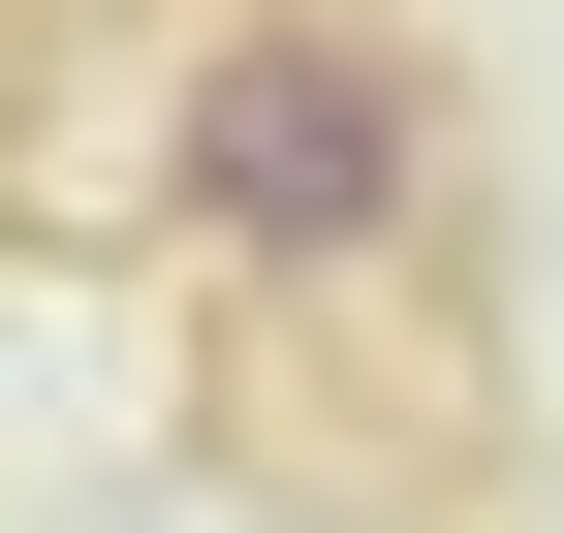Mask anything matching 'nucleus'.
Returning a JSON list of instances; mask_svg holds the SVG:
<instances>
[{
    "instance_id": "f257e3e1",
    "label": "nucleus",
    "mask_w": 564,
    "mask_h": 533,
    "mask_svg": "<svg viewBox=\"0 0 564 533\" xmlns=\"http://www.w3.org/2000/svg\"><path fill=\"white\" fill-rule=\"evenodd\" d=\"M158 188H188V251H251V283H345V251L440 220V63H408L377 0H220L188 95H158Z\"/></svg>"
}]
</instances>
